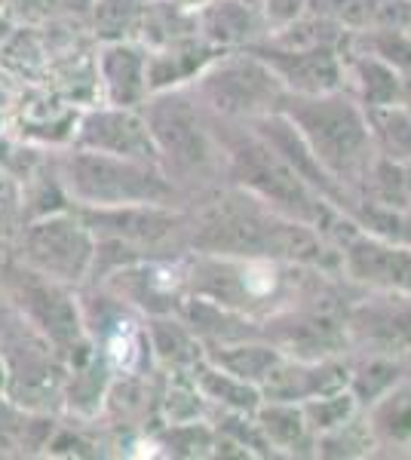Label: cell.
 Listing matches in <instances>:
<instances>
[{
	"mask_svg": "<svg viewBox=\"0 0 411 460\" xmlns=\"http://www.w3.org/2000/svg\"><path fill=\"white\" fill-rule=\"evenodd\" d=\"M362 411L375 436V455L411 457V375Z\"/></svg>",
	"mask_w": 411,
	"mask_h": 460,
	"instance_id": "2e32d148",
	"label": "cell"
},
{
	"mask_svg": "<svg viewBox=\"0 0 411 460\" xmlns=\"http://www.w3.org/2000/svg\"><path fill=\"white\" fill-rule=\"evenodd\" d=\"M188 89L212 117L234 123H252L271 114L286 95V86L271 71V65L252 49H224L191 80Z\"/></svg>",
	"mask_w": 411,
	"mask_h": 460,
	"instance_id": "52a82bcc",
	"label": "cell"
},
{
	"mask_svg": "<svg viewBox=\"0 0 411 460\" xmlns=\"http://www.w3.org/2000/svg\"><path fill=\"white\" fill-rule=\"evenodd\" d=\"M246 49L271 65L286 93L317 95L344 89V53H338V47H280L258 40Z\"/></svg>",
	"mask_w": 411,
	"mask_h": 460,
	"instance_id": "7c38bea8",
	"label": "cell"
},
{
	"mask_svg": "<svg viewBox=\"0 0 411 460\" xmlns=\"http://www.w3.org/2000/svg\"><path fill=\"white\" fill-rule=\"evenodd\" d=\"M350 384V359L344 356H326V359H295L280 356V362L261 381V396L273 402H308V399L326 396V393L347 390Z\"/></svg>",
	"mask_w": 411,
	"mask_h": 460,
	"instance_id": "4fadbf2b",
	"label": "cell"
},
{
	"mask_svg": "<svg viewBox=\"0 0 411 460\" xmlns=\"http://www.w3.org/2000/svg\"><path fill=\"white\" fill-rule=\"evenodd\" d=\"M301 408H304V418H308L313 439L328 433V429L347 424L353 414L362 411L360 402H356V396L350 393V387L338 390V393H326V396H317V399H308V402H301Z\"/></svg>",
	"mask_w": 411,
	"mask_h": 460,
	"instance_id": "cb8c5ba5",
	"label": "cell"
},
{
	"mask_svg": "<svg viewBox=\"0 0 411 460\" xmlns=\"http://www.w3.org/2000/svg\"><path fill=\"white\" fill-rule=\"evenodd\" d=\"M347 277L326 267L280 261V258H237L188 252V295L212 301L252 323L310 304H350Z\"/></svg>",
	"mask_w": 411,
	"mask_h": 460,
	"instance_id": "7a4b0ae2",
	"label": "cell"
},
{
	"mask_svg": "<svg viewBox=\"0 0 411 460\" xmlns=\"http://www.w3.org/2000/svg\"><path fill=\"white\" fill-rule=\"evenodd\" d=\"M10 10V16L16 22H43L52 13V6H58V0H0Z\"/></svg>",
	"mask_w": 411,
	"mask_h": 460,
	"instance_id": "484cf974",
	"label": "cell"
},
{
	"mask_svg": "<svg viewBox=\"0 0 411 460\" xmlns=\"http://www.w3.org/2000/svg\"><path fill=\"white\" fill-rule=\"evenodd\" d=\"M58 181L71 206L117 209V206H184V194L154 163L114 157V154L68 147L52 157Z\"/></svg>",
	"mask_w": 411,
	"mask_h": 460,
	"instance_id": "8992f818",
	"label": "cell"
},
{
	"mask_svg": "<svg viewBox=\"0 0 411 460\" xmlns=\"http://www.w3.org/2000/svg\"><path fill=\"white\" fill-rule=\"evenodd\" d=\"M341 273L360 288L411 295V243H390L356 230L341 246Z\"/></svg>",
	"mask_w": 411,
	"mask_h": 460,
	"instance_id": "8fae6325",
	"label": "cell"
},
{
	"mask_svg": "<svg viewBox=\"0 0 411 460\" xmlns=\"http://www.w3.org/2000/svg\"><path fill=\"white\" fill-rule=\"evenodd\" d=\"M350 353H371L411 368V295L369 288L344 310Z\"/></svg>",
	"mask_w": 411,
	"mask_h": 460,
	"instance_id": "9c48e42d",
	"label": "cell"
},
{
	"mask_svg": "<svg viewBox=\"0 0 411 460\" xmlns=\"http://www.w3.org/2000/svg\"><path fill=\"white\" fill-rule=\"evenodd\" d=\"M209 120H212L215 138H219L224 147L230 184H237V188L264 199L276 212L313 227L338 252L344 243L360 230L338 206L328 203L317 188H310L249 123L221 120V117H212V114H209Z\"/></svg>",
	"mask_w": 411,
	"mask_h": 460,
	"instance_id": "3957f363",
	"label": "cell"
},
{
	"mask_svg": "<svg viewBox=\"0 0 411 460\" xmlns=\"http://www.w3.org/2000/svg\"><path fill=\"white\" fill-rule=\"evenodd\" d=\"M191 377L197 381V387L206 396V402L212 408H221V411L255 414L258 405L264 402L258 384L243 381V377L224 372V368L215 366L209 356H203V359L191 368Z\"/></svg>",
	"mask_w": 411,
	"mask_h": 460,
	"instance_id": "ffe728a7",
	"label": "cell"
},
{
	"mask_svg": "<svg viewBox=\"0 0 411 460\" xmlns=\"http://www.w3.org/2000/svg\"><path fill=\"white\" fill-rule=\"evenodd\" d=\"M304 13H308V0H264V6H261L267 34H273L271 28L280 31V28L291 25V22L301 19Z\"/></svg>",
	"mask_w": 411,
	"mask_h": 460,
	"instance_id": "d4e9b609",
	"label": "cell"
},
{
	"mask_svg": "<svg viewBox=\"0 0 411 460\" xmlns=\"http://www.w3.org/2000/svg\"><path fill=\"white\" fill-rule=\"evenodd\" d=\"M365 114L380 157L411 163V108L399 102V105L365 108Z\"/></svg>",
	"mask_w": 411,
	"mask_h": 460,
	"instance_id": "44dd1931",
	"label": "cell"
},
{
	"mask_svg": "<svg viewBox=\"0 0 411 460\" xmlns=\"http://www.w3.org/2000/svg\"><path fill=\"white\" fill-rule=\"evenodd\" d=\"M16 31V19L10 16V10H6L4 4H0V47L6 43V37Z\"/></svg>",
	"mask_w": 411,
	"mask_h": 460,
	"instance_id": "4316f807",
	"label": "cell"
},
{
	"mask_svg": "<svg viewBox=\"0 0 411 460\" xmlns=\"http://www.w3.org/2000/svg\"><path fill=\"white\" fill-rule=\"evenodd\" d=\"M375 455V436L369 429L365 411L353 414L347 424L317 436V457H371Z\"/></svg>",
	"mask_w": 411,
	"mask_h": 460,
	"instance_id": "7402d4cb",
	"label": "cell"
},
{
	"mask_svg": "<svg viewBox=\"0 0 411 460\" xmlns=\"http://www.w3.org/2000/svg\"><path fill=\"white\" fill-rule=\"evenodd\" d=\"M188 252L280 258L341 273V252L313 227L276 212L237 184H215L188 206Z\"/></svg>",
	"mask_w": 411,
	"mask_h": 460,
	"instance_id": "6da1fadb",
	"label": "cell"
},
{
	"mask_svg": "<svg viewBox=\"0 0 411 460\" xmlns=\"http://www.w3.org/2000/svg\"><path fill=\"white\" fill-rule=\"evenodd\" d=\"M95 234L86 227L80 212L62 209L25 221L19 234V264L31 267L65 286H84L93 270Z\"/></svg>",
	"mask_w": 411,
	"mask_h": 460,
	"instance_id": "ba28073f",
	"label": "cell"
},
{
	"mask_svg": "<svg viewBox=\"0 0 411 460\" xmlns=\"http://www.w3.org/2000/svg\"><path fill=\"white\" fill-rule=\"evenodd\" d=\"M160 154V166L182 194H203L228 178L224 147L215 138L206 108L193 99L188 86L151 93L141 105Z\"/></svg>",
	"mask_w": 411,
	"mask_h": 460,
	"instance_id": "5b68a950",
	"label": "cell"
},
{
	"mask_svg": "<svg viewBox=\"0 0 411 460\" xmlns=\"http://www.w3.org/2000/svg\"><path fill=\"white\" fill-rule=\"evenodd\" d=\"M151 356L166 372H191L206 356L203 341L193 335V329L178 314L169 316H145Z\"/></svg>",
	"mask_w": 411,
	"mask_h": 460,
	"instance_id": "ac0fdd59",
	"label": "cell"
},
{
	"mask_svg": "<svg viewBox=\"0 0 411 460\" xmlns=\"http://www.w3.org/2000/svg\"><path fill=\"white\" fill-rule=\"evenodd\" d=\"M10 129V117H6V111H0V132Z\"/></svg>",
	"mask_w": 411,
	"mask_h": 460,
	"instance_id": "83f0119b",
	"label": "cell"
},
{
	"mask_svg": "<svg viewBox=\"0 0 411 460\" xmlns=\"http://www.w3.org/2000/svg\"><path fill=\"white\" fill-rule=\"evenodd\" d=\"M71 145L160 166V154H156L151 126H147L141 108H121L108 105V102L93 108H80Z\"/></svg>",
	"mask_w": 411,
	"mask_h": 460,
	"instance_id": "30bf717a",
	"label": "cell"
},
{
	"mask_svg": "<svg viewBox=\"0 0 411 460\" xmlns=\"http://www.w3.org/2000/svg\"><path fill=\"white\" fill-rule=\"evenodd\" d=\"M347 80L353 86L350 95L362 108H384L402 102V74L393 65H387L384 58L362 53V49L344 53V84Z\"/></svg>",
	"mask_w": 411,
	"mask_h": 460,
	"instance_id": "e0dca14e",
	"label": "cell"
},
{
	"mask_svg": "<svg viewBox=\"0 0 411 460\" xmlns=\"http://www.w3.org/2000/svg\"><path fill=\"white\" fill-rule=\"evenodd\" d=\"M4 273H6V264L0 261V295H4Z\"/></svg>",
	"mask_w": 411,
	"mask_h": 460,
	"instance_id": "f1b7e54d",
	"label": "cell"
},
{
	"mask_svg": "<svg viewBox=\"0 0 411 460\" xmlns=\"http://www.w3.org/2000/svg\"><path fill=\"white\" fill-rule=\"evenodd\" d=\"M156 445L175 457H209L215 455V427L209 420H188V424H163Z\"/></svg>",
	"mask_w": 411,
	"mask_h": 460,
	"instance_id": "603a6c76",
	"label": "cell"
},
{
	"mask_svg": "<svg viewBox=\"0 0 411 460\" xmlns=\"http://www.w3.org/2000/svg\"><path fill=\"white\" fill-rule=\"evenodd\" d=\"M255 424L264 436V442L271 445L273 455H301V448H310L317 457V439H313L304 408L298 402H273L264 399L255 411Z\"/></svg>",
	"mask_w": 411,
	"mask_h": 460,
	"instance_id": "d6986e66",
	"label": "cell"
},
{
	"mask_svg": "<svg viewBox=\"0 0 411 460\" xmlns=\"http://www.w3.org/2000/svg\"><path fill=\"white\" fill-rule=\"evenodd\" d=\"M276 111H282L295 123V129L310 145L313 157L319 160V166L350 197L360 194L371 163L378 160L369 114L360 102L344 89L317 95L286 93Z\"/></svg>",
	"mask_w": 411,
	"mask_h": 460,
	"instance_id": "277c9868",
	"label": "cell"
},
{
	"mask_svg": "<svg viewBox=\"0 0 411 460\" xmlns=\"http://www.w3.org/2000/svg\"><path fill=\"white\" fill-rule=\"evenodd\" d=\"M99 95L108 105L141 108L151 95L147 84V47L138 40H108L95 53Z\"/></svg>",
	"mask_w": 411,
	"mask_h": 460,
	"instance_id": "5bb4252c",
	"label": "cell"
},
{
	"mask_svg": "<svg viewBox=\"0 0 411 460\" xmlns=\"http://www.w3.org/2000/svg\"><path fill=\"white\" fill-rule=\"evenodd\" d=\"M197 25L200 34L219 49H246L267 37L261 10L246 0H206L197 10Z\"/></svg>",
	"mask_w": 411,
	"mask_h": 460,
	"instance_id": "9a60e30c",
	"label": "cell"
}]
</instances>
